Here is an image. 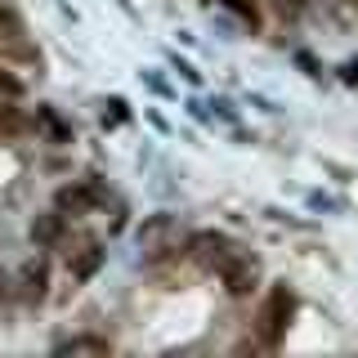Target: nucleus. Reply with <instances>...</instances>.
<instances>
[{
	"label": "nucleus",
	"instance_id": "f257e3e1",
	"mask_svg": "<svg viewBox=\"0 0 358 358\" xmlns=\"http://www.w3.org/2000/svg\"><path fill=\"white\" fill-rule=\"evenodd\" d=\"M291 309H296V296H291L287 287H273V291H268V305L260 313L264 345H278V341H282V331H287V322H291Z\"/></svg>",
	"mask_w": 358,
	"mask_h": 358
},
{
	"label": "nucleus",
	"instance_id": "f03ea898",
	"mask_svg": "<svg viewBox=\"0 0 358 358\" xmlns=\"http://www.w3.org/2000/svg\"><path fill=\"white\" fill-rule=\"evenodd\" d=\"M220 278H224V287H229L233 296H251L255 278H260V264H255V255L233 251V255H229V264L220 268Z\"/></svg>",
	"mask_w": 358,
	"mask_h": 358
},
{
	"label": "nucleus",
	"instance_id": "7ed1b4c3",
	"mask_svg": "<svg viewBox=\"0 0 358 358\" xmlns=\"http://www.w3.org/2000/svg\"><path fill=\"white\" fill-rule=\"evenodd\" d=\"M188 246H193V255H197L201 264H210V268H224V264H229V255L238 251V246L224 238V233H197Z\"/></svg>",
	"mask_w": 358,
	"mask_h": 358
},
{
	"label": "nucleus",
	"instance_id": "20e7f679",
	"mask_svg": "<svg viewBox=\"0 0 358 358\" xmlns=\"http://www.w3.org/2000/svg\"><path fill=\"white\" fill-rule=\"evenodd\" d=\"M45 282H50V273H45V260H27L18 273V296L27 300V305H41L45 300Z\"/></svg>",
	"mask_w": 358,
	"mask_h": 358
},
{
	"label": "nucleus",
	"instance_id": "39448f33",
	"mask_svg": "<svg viewBox=\"0 0 358 358\" xmlns=\"http://www.w3.org/2000/svg\"><path fill=\"white\" fill-rule=\"evenodd\" d=\"M171 233H175V224H171V215H152L148 224H143V229H139V246H143V251H162V246L166 242H171Z\"/></svg>",
	"mask_w": 358,
	"mask_h": 358
},
{
	"label": "nucleus",
	"instance_id": "423d86ee",
	"mask_svg": "<svg viewBox=\"0 0 358 358\" xmlns=\"http://www.w3.org/2000/svg\"><path fill=\"white\" fill-rule=\"evenodd\" d=\"M54 350L59 354H108L112 345L103 341V336H72V341H59Z\"/></svg>",
	"mask_w": 358,
	"mask_h": 358
},
{
	"label": "nucleus",
	"instance_id": "0eeeda50",
	"mask_svg": "<svg viewBox=\"0 0 358 358\" xmlns=\"http://www.w3.org/2000/svg\"><path fill=\"white\" fill-rule=\"evenodd\" d=\"M59 233H63V215H41L31 224V238L36 242H59Z\"/></svg>",
	"mask_w": 358,
	"mask_h": 358
},
{
	"label": "nucleus",
	"instance_id": "6e6552de",
	"mask_svg": "<svg viewBox=\"0 0 358 358\" xmlns=\"http://www.w3.org/2000/svg\"><path fill=\"white\" fill-rule=\"evenodd\" d=\"M99 264H103V246H85V255H81V260L72 264V278H81V282H85V278L94 273Z\"/></svg>",
	"mask_w": 358,
	"mask_h": 358
},
{
	"label": "nucleus",
	"instance_id": "1a4fd4ad",
	"mask_svg": "<svg viewBox=\"0 0 358 358\" xmlns=\"http://www.w3.org/2000/svg\"><path fill=\"white\" fill-rule=\"evenodd\" d=\"M90 201H94V188H63L59 193L63 210H81V206H90Z\"/></svg>",
	"mask_w": 358,
	"mask_h": 358
},
{
	"label": "nucleus",
	"instance_id": "9d476101",
	"mask_svg": "<svg viewBox=\"0 0 358 358\" xmlns=\"http://www.w3.org/2000/svg\"><path fill=\"white\" fill-rule=\"evenodd\" d=\"M27 121H22V112L18 108H9V103H0V134H18Z\"/></svg>",
	"mask_w": 358,
	"mask_h": 358
},
{
	"label": "nucleus",
	"instance_id": "9b49d317",
	"mask_svg": "<svg viewBox=\"0 0 358 358\" xmlns=\"http://www.w3.org/2000/svg\"><path fill=\"white\" fill-rule=\"evenodd\" d=\"M41 126H45V130H50V134H54V139H59V143H67V126H63V121H59V117H54V112H50V108H45V112H41Z\"/></svg>",
	"mask_w": 358,
	"mask_h": 358
},
{
	"label": "nucleus",
	"instance_id": "f8f14e48",
	"mask_svg": "<svg viewBox=\"0 0 358 358\" xmlns=\"http://www.w3.org/2000/svg\"><path fill=\"white\" fill-rule=\"evenodd\" d=\"M224 5H229V9H233V14H238L242 22H251V27H255V22H260V18H255V9L246 5V0H224Z\"/></svg>",
	"mask_w": 358,
	"mask_h": 358
},
{
	"label": "nucleus",
	"instance_id": "ddd939ff",
	"mask_svg": "<svg viewBox=\"0 0 358 358\" xmlns=\"http://www.w3.org/2000/svg\"><path fill=\"white\" fill-rule=\"evenodd\" d=\"M5 309H9V278L0 273V318H5Z\"/></svg>",
	"mask_w": 358,
	"mask_h": 358
},
{
	"label": "nucleus",
	"instance_id": "4468645a",
	"mask_svg": "<svg viewBox=\"0 0 358 358\" xmlns=\"http://www.w3.org/2000/svg\"><path fill=\"white\" fill-rule=\"evenodd\" d=\"M278 5H282L287 14H300V9H305V0H278Z\"/></svg>",
	"mask_w": 358,
	"mask_h": 358
},
{
	"label": "nucleus",
	"instance_id": "2eb2a0df",
	"mask_svg": "<svg viewBox=\"0 0 358 358\" xmlns=\"http://www.w3.org/2000/svg\"><path fill=\"white\" fill-rule=\"evenodd\" d=\"M0 90H5V94H18V81H9V76H0Z\"/></svg>",
	"mask_w": 358,
	"mask_h": 358
},
{
	"label": "nucleus",
	"instance_id": "dca6fc26",
	"mask_svg": "<svg viewBox=\"0 0 358 358\" xmlns=\"http://www.w3.org/2000/svg\"><path fill=\"white\" fill-rule=\"evenodd\" d=\"M345 81H358V63H350V67H345Z\"/></svg>",
	"mask_w": 358,
	"mask_h": 358
},
{
	"label": "nucleus",
	"instance_id": "f3484780",
	"mask_svg": "<svg viewBox=\"0 0 358 358\" xmlns=\"http://www.w3.org/2000/svg\"><path fill=\"white\" fill-rule=\"evenodd\" d=\"M0 14H9V5H5V0H0Z\"/></svg>",
	"mask_w": 358,
	"mask_h": 358
}]
</instances>
